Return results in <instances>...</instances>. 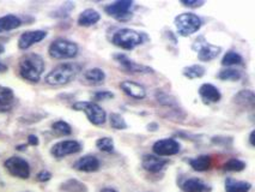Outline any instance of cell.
Here are the masks:
<instances>
[{"instance_id":"obj_19","label":"cell","mask_w":255,"mask_h":192,"mask_svg":"<svg viewBox=\"0 0 255 192\" xmlns=\"http://www.w3.org/2000/svg\"><path fill=\"white\" fill-rule=\"evenodd\" d=\"M181 188H182V190L185 192H207L210 190L209 186L203 180L198 178L187 179Z\"/></svg>"},{"instance_id":"obj_40","label":"cell","mask_w":255,"mask_h":192,"mask_svg":"<svg viewBox=\"0 0 255 192\" xmlns=\"http://www.w3.org/2000/svg\"><path fill=\"white\" fill-rule=\"evenodd\" d=\"M254 134H255L254 131H252V132H251V140H249V141H251V144H252V146H254V141H253V138H254Z\"/></svg>"},{"instance_id":"obj_24","label":"cell","mask_w":255,"mask_h":192,"mask_svg":"<svg viewBox=\"0 0 255 192\" xmlns=\"http://www.w3.org/2000/svg\"><path fill=\"white\" fill-rule=\"evenodd\" d=\"M14 99L13 91L10 88L0 85V109H8Z\"/></svg>"},{"instance_id":"obj_34","label":"cell","mask_w":255,"mask_h":192,"mask_svg":"<svg viewBox=\"0 0 255 192\" xmlns=\"http://www.w3.org/2000/svg\"><path fill=\"white\" fill-rule=\"evenodd\" d=\"M114 97V94L111 91H97L94 94V99L96 101H105V100H109Z\"/></svg>"},{"instance_id":"obj_3","label":"cell","mask_w":255,"mask_h":192,"mask_svg":"<svg viewBox=\"0 0 255 192\" xmlns=\"http://www.w3.org/2000/svg\"><path fill=\"white\" fill-rule=\"evenodd\" d=\"M145 41V36L140 32L133 30V29L124 28L119 29L114 32L112 37V42L120 48L126 49V51H132L135 47L141 45Z\"/></svg>"},{"instance_id":"obj_32","label":"cell","mask_w":255,"mask_h":192,"mask_svg":"<svg viewBox=\"0 0 255 192\" xmlns=\"http://www.w3.org/2000/svg\"><path fill=\"white\" fill-rule=\"evenodd\" d=\"M109 120H111L112 128H114V129H117V130H125V129H127V123L125 122V119H124L123 117H121L120 114L112 113L111 114V118H109Z\"/></svg>"},{"instance_id":"obj_18","label":"cell","mask_w":255,"mask_h":192,"mask_svg":"<svg viewBox=\"0 0 255 192\" xmlns=\"http://www.w3.org/2000/svg\"><path fill=\"white\" fill-rule=\"evenodd\" d=\"M101 18L100 13L94 8H87L85 11L79 14L78 17V24L81 26H91L96 24Z\"/></svg>"},{"instance_id":"obj_7","label":"cell","mask_w":255,"mask_h":192,"mask_svg":"<svg viewBox=\"0 0 255 192\" xmlns=\"http://www.w3.org/2000/svg\"><path fill=\"white\" fill-rule=\"evenodd\" d=\"M132 5L133 1L131 0H119V1L107 5L105 10L109 16L114 17L119 22H127L132 18Z\"/></svg>"},{"instance_id":"obj_25","label":"cell","mask_w":255,"mask_h":192,"mask_svg":"<svg viewBox=\"0 0 255 192\" xmlns=\"http://www.w3.org/2000/svg\"><path fill=\"white\" fill-rule=\"evenodd\" d=\"M242 77V73L239 70L234 69V67H225L218 73V78L222 81H229V82H236L240 81Z\"/></svg>"},{"instance_id":"obj_2","label":"cell","mask_w":255,"mask_h":192,"mask_svg":"<svg viewBox=\"0 0 255 192\" xmlns=\"http://www.w3.org/2000/svg\"><path fill=\"white\" fill-rule=\"evenodd\" d=\"M79 72H81V65L79 64H60L46 76V83L54 85V87L69 84L70 82H72L76 78Z\"/></svg>"},{"instance_id":"obj_4","label":"cell","mask_w":255,"mask_h":192,"mask_svg":"<svg viewBox=\"0 0 255 192\" xmlns=\"http://www.w3.org/2000/svg\"><path fill=\"white\" fill-rule=\"evenodd\" d=\"M78 45L73 41L58 38L49 46V55L54 59H71L78 54Z\"/></svg>"},{"instance_id":"obj_27","label":"cell","mask_w":255,"mask_h":192,"mask_svg":"<svg viewBox=\"0 0 255 192\" xmlns=\"http://www.w3.org/2000/svg\"><path fill=\"white\" fill-rule=\"evenodd\" d=\"M84 77L87 81L90 82V83L99 84V83H102V82L106 79V73L101 69H90L85 72Z\"/></svg>"},{"instance_id":"obj_20","label":"cell","mask_w":255,"mask_h":192,"mask_svg":"<svg viewBox=\"0 0 255 192\" xmlns=\"http://www.w3.org/2000/svg\"><path fill=\"white\" fill-rule=\"evenodd\" d=\"M234 101H235L239 106L252 109L254 108L255 105V95L252 90H242L235 96Z\"/></svg>"},{"instance_id":"obj_30","label":"cell","mask_w":255,"mask_h":192,"mask_svg":"<svg viewBox=\"0 0 255 192\" xmlns=\"http://www.w3.org/2000/svg\"><path fill=\"white\" fill-rule=\"evenodd\" d=\"M96 146L101 152H105V153L114 152V142H113L112 138L109 137H103V138H100V140H97Z\"/></svg>"},{"instance_id":"obj_33","label":"cell","mask_w":255,"mask_h":192,"mask_svg":"<svg viewBox=\"0 0 255 192\" xmlns=\"http://www.w3.org/2000/svg\"><path fill=\"white\" fill-rule=\"evenodd\" d=\"M246 168V164L241 160H237V159H231L224 165V170L227 171H233V172H240Z\"/></svg>"},{"instance_id":"obj_23","label":"cell","mask_w":255,"mask_h":192,"mask_svg":"<svg viewBox=\"0 0 255 192\" xmlns=\"http://www.w3.org/2000/svg\"><path fill=\"white\" fill-rule=\"evenodd\" d=\"M189 165H191L194 171L204 172V171H207L210 167H211V158L207 155H201L199 158H195V159H192V160H189Z\"/></svg>"},{"instance_id":"obj_38","label":"cell","mask_w":255,"mask_h":192,"mask_svg":"<svg viewBox=\"0 0 255 192\" xmlns=\"http://www.w3.org/2000/svg\"><path fill=\"white\" fill-rule=\"evenodd\" d=\"M5 71H7V66H6V65L2 64V63H0V73L5 72Z\"/></svg>"},{"instance_id":"obj_22","label":"cell","mask_w":255,"mask_h":192,"mask_svg":"<svg viewBox=\"0 0 255 192\" xmlns=\"http://www.w3.org/2000/svg\"><path fill=\"white\" fill-rule=\"evenodd\" d=\"M252 185L247 182H237L235 179H227L225 182V190L227 192H248Z\"/></svg>"},{"instance_id":"obj_16","label":"cell","mask_w":255,"mask_h":192,"mask_svg":"<svg viewBox=\"0 0 255 192\" xmlns=\"http://www.w3.org/2000/svg\"><path fill=\"white\" fill-rule=\"evenodd\" d=\"M120 88L123 89L125 94L133 97V99L141 100L146 96V90H145V88L139 83H135V82L125 81L120 84Z\"/></svg>"},{"instance_id":"obj_26","label":"cell","mask_w":255,"mask_h":192,"mask_svg":"<svg viewBox=\"0 0 255 192\" xmlns=\"http://www.w3.org/2000/svg\"><path fill=\"white\" fill-rule=\"evenodd\" d=\"M205 67L201 66V65H192V66H187L183 69V76L189 79L201 78V77L205 75Z\"/></svg>"},{"instance_id":"obj_17","label":"cell","mask_w":255,"mask_h":192,"mask_svg":"<svg viewBox=\"0 0 255 192\" xmlns=\"http://www.w3.org/2000/svg\"><path fill=\"white\" fill-rule=\"evenodd\" d=\"M77 171H81V172H95L100 168V161L99 159L95 158L93 155L83 156L76 162L75 166Z\"/></svg>"},{"instance_id":"obj_12","label":"cell","mask_w":255,"mask_h":192,"mask_svg":"<svg viewBox=\"0 0 255 192\" xmlns=\"http://www.w3.org/2000/svg\"><path fill=\"white\" fill-rule=\"evenodd\" d=\"M114 59H115V61H118L119 65H120L121 69L127 71V72H131V73L152 72V70H151L150 67L134 63V61L131 60V59L127 57V55L121 54V53H117V54H114Z\"/></svg>"},{"instance_id":"obj_14","label":"cell","mask_w":255,"mask_h":192,"mask_svg":"<svg viewBox=\"0 0 255 192\" xmlns=\"http://www.w3.org/2000/svg\"><path fill=\"white\" fill-rule=\"evenodd\" d=\"M199 95L205 103H216L222 99L221 91L213 84L204 83L199 88Z\"/></svg>"},{"instance_id":"obj_11","label":"cell","mask_w":255,"mask_h":192,"mask_svg":"<svg viewBox=\"0 0 255 192\" xmlns=\"http://www.w3.org/2000/svg\"><path fill=\"white\" fill-rule=\"evenodd\" d=\"M180 149V143L173 138H164V140L157 141L152 147L153 153L157 154V156H159V158L161 156H173L179 153Z\"/></svg>"},{"instance_id":"obj_37","label":"cell","mask_w":255,"mask_h":192,"mask_svg":"<svg viewBox=\"0 0 255 192\" xmlns=\"http://www.w3.org/2000/svg\"><path fill=\"white\" fill-rule=\"evenodd\" d=\"M28 142H29V144H30V146H37V144H38V138L36 137V136L30 135L28 137Z\"/></svg>"},{"instance_id":"obj_29","label":"cell","mask_w":255,"mask_h":192,"mask_svg":"<svg viewBox=\"0 0 255 192\" xmlns=\"http://www.w3.org/2000/svg\"><path fill=\"white\" fill-rule=\"evenodd\" d=\"M242 64V57L239 53L230 51L224 55V58L222 59V65L223 66H236V65Z\"/></svg>"},{"instance_id":"obj_41","label":"cell","mask_w":255,"mask_h":192,"mask_svg":"<svg viewBox=\"0 0 255 192\" xmlns=\"http://www.w3.org/2000/svg\"><path fill=\"white\" fill-rule=\"evenodd\" d=\"M2 52H4V47L0 45V53H2Z\"/></svg>"},{"instance_id":"obj_5","label":"cell","mask_w":255,"mask_h":192,"mask_svg":"<svg viewBox=\"0 0 255 192\" xmlns=\"http://www.w3.org/2000/svg\"><path fill=\"white\" fill-rule=\"evenodd\" d=\"M73 109L84 112L85 115L88 117L89 122L96 126L103 125L107 120L106 111L101 107V106L97 105V103L89 101H79L73 105Z\"/></svg>"},{"instance_id":"obj_10","label":"cell","mask_w":255,"mask_h":192,"mask_svg":"<svg viewBox=\"0 0 255 192\" xmlns=\"http://www.w3.org/2000/svg\"><path fill=\"white\" fill-rule=\"evenodd\" d=\"M82 150V144L77 141H62L54 144L50 149V153L54 158L61 159L65 156L72 155V154L79 153Z\"/></svg>"},{"instance_id":"obj_9","label":"cell","mask_w":255,"mask_h":192,"mask_svg":"<svg viewBox=\"0 0 255 192\" xmlns=\"http://www.w3.org/2000/svg\"><path fill=\"white\" fill-rule=\"evenodd\" d=\"M5 168L8 171L11 176L17 177L20 179H26L30 176V166L24 159L18 156H12L5 161Z\"/></svg>"},{"instance_id":"obj_13","label":"cell","mask_w":255,"mask_h":192,"mask_svg":"<svg viewBox=\"0 0 255 192\" xmlns=\"http://www.w3.org/2000/svg\"><path fill=\"white\" fill-rule=\"evenodd\" d=\"M47 36L46 30H34V31H25L20 35L18 41V47L20 49H28L35 43L41 42L44 37Z\"/></svg>"},{"instance_id":"obj_39","label":"cell","mask_w":255,"mask_h":192,"mask_svg":"<svg viewBox=\"0 0 255 192\" xmlns=\"http://www.w3.org/2000/svg\"><path fill=\"white\" fill-rule=\"evenodd\" d=\"M101 192H118V191L114 190V189H112V188H106V189H103V190H101Z\"/></svg>"},{"instance_id":"obj_35","label":"cell","mask_w":255,"mask_h":192,"mask_svg":"<svg viewBox=\"0 0 255 192\" xmlns=\"http://www.w3.org/2000/svg\"><path fill=\"white\" fill-rule=\"evenodd\" d=\"M181 4H182L183 6H186V7L195 8V7L203 6L204 1H201V0H194V1H191V0H188V1H181Z\"/></svg>"},{"instance_id":"obj_31","label":"cell","mask_w":255,"mask_h":192,"mask_svg":"<svg viewBox=\"0 0 255 192\" xmlns=\"http://www.w3.org/2000/svg\"><path fill=\"white\" fill-rule=\"evenodd\" d=\"M52 129L54 130L56 134L60 136H69L72 134V129L66 122H62V120H59V122L54 123L52 125Z\"/></svg>"},{"instance_id":"obj_36","label":"cell","mask_w":255,"mask_h":192,"mask_svg":"<svg viewBox=\"0 0 255 192\" xmlns=\"http://www.w3.org/2000/svg\"><path fill=\"white\" fill-rule=\"evenodd\" d=\"M50 178H52V176H50V173L47 172V171H42V172L37 174V179L40 180V182H48Z\"/></svg>"},{"instance_id":"obj_8","label":"cell","mask_w":255,"mask_h":192,"mask_svg":"<svg viewBox=\"0 0 255 192\" xmlns=\"http://www.w3.org/2000/svg\"><path fill=\"white\" fill-rule=\"evenodd\" d=\"M192 48H193L194 52L198 53V58H199L201 61H210L212 60V59L217 58L219 53L222 51L221 47L206 42L205 38L203 36L198 37L197 40L194 41L193 45H192Z\"/></svg>"},{"instance_id":"obj_15","label":"cell","mask_w":255,"mask_h":192,"mask_svg":"<svg viewBox=\"0 0 255 192\" xmlns=\"http://www.w3.org/2000/svg\"><path fill=\"white\" fill-rule=\"evenodd\" d=\"M168 164L167 160L159 158L157 155H145L143 158V161H141V165L147 172L151 173H157L159 171H162L163 168L165 167V165Z\"/></svg>"},{"instance_id":"obj_21","label":"cell","mask_w":255,"mask_h":192,"mask_svg":"<svg viewBox=\"0 0 255 192\" xmlns=\"http://www.w3.org/2000/svg\"><path fill=\"white\" fill-rule=\"evenodd\" d=\"M22 24V20L14 14H7V16L0 17V32L11 31L17 29Z\"/></svg>"},{"instance_id":"obj_28","label":"cell","mask_w":255,"mask_h":192,"mask_svg":"<svg viewBox=\"0 0 255 192\" xmlns=\"http://www.w3.org/2000/svg\"><path fill=\"white\" fill-rule=\"evenodd\" d=\"M61 190L65 192H87V186L78 180L71 179L61 185Z\"/></svg>"},{"instance_id":"obj_1","label":"cell","mask_w":255,"mask_h":192,"mask_svg":"<svg viewBox=\"0 0 255 192\" xmlns=\"http://www.w3.org/2000/svg\"><path fill=\"white\" fill-rule=\"evenodd\" d=\"M44 71V61L38 54L30 53L19 60V75L26 81L36 83Z\"/></svg>"},{"instance_id":"obj_6","label":"cell","mask_w":255,"mask_h":192,"mask_svg":"<svg viewBox=\"0 0 255 192\" xmlns=\"http://www.w3.org/2000/svg\"><path fill=\"white\" fill-rule=\"evenodd\" d=\"M201 22L200 17L197 14L186 12L181 13L175 18V25H176L177 32L181 36H189V35L194 34L200 29Z\"/></svg>"}]
</instances>
